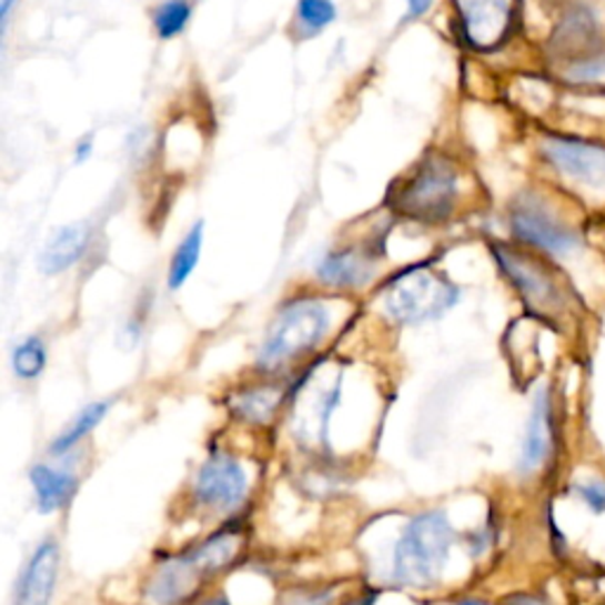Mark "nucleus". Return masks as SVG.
I'll return each instance as SVG.
<instances>
[{
  "mask_svg": "<svg viewBox=\"0 0 605 605\" xmlns=\"http://www.w3.org/2000/svg\"><path fill=\"white\" fill-rule=\"evenodd\" d=\"M204 582L188 554L163 561L150 582V598L157 605H178L190 598L196 586Z\"/></svg>",
  "mask_w": 605,
  "mask_h": 605,
  "instance_id": "nucleus-12",
  "label": "nucleus"
},
{
  "mask_svg": "<svg viewBox=\"0 0 605 605\" xmlns=\"http://www.w3.org/2000/svg\"><path fill=\"white\" fill-rule=\"evenodd\" d=\"M542 157L563 178L605 190V142L575 135H546L542 140Z\"/></svg>",
  "mask_w": 605,
  "mask_h": 605,
  "instance_id": "nucleus-7",
  "label": "nucleus"
},
{
  "mask_svg": "<svg viewBox=\"0 0 605 605\" xmlns=\"http://www.w3.org/2000/svg\"><path fill=\"white\" fill-rule=\"evenodd\" d=\"M376 596H379L376 592H366V594H362V596H353L345 605H374V603H376Z\"/></svg>",
  "mask_w": 605,
  "mask_h": 605,
  "instance_id": "nucleus-30",
  "label": "nucleus"
},
{
  "mask_svg": "<svg viewBox=\"0 0 605 605\" xmlns=\"http://www.w3.org/2000/svg\"><path fill=\"white\" fill-rule=\"evenodd\" d=\"M573 492L579 497V502L589 508L592 513H605V483L594 481V483H584L575 485Z\"/></svg>",
  "mask_w": 605,
  "mask_h": 605,
  "instance_id": "nucleus-24",
  "label": "nucleus"
},
{
  "mask_svg": "<svg viewBox=\"0 0 605 605\" xmlns=\"http://www.w3.org/2000/svg\"><path fill=\"white\" fill-rule=\"evenodd\" d=\"M246 494V473L228 452H213L194 481V500L211 511L240 506Z\"/></svg>",
  "mask_w": 605,
  "mask_h": 605,
  "instance_id": "nucleus-8",
  "label": "nucleus"
},
{
  "mask_svg": "<svg viewBox=\"0 0 605 605\" xmlns=\"http://www.w3.org/2000/svg\"><path fill=\"white\" fill-rule=\"evenodd\" d=\"M199 605H230V601L225 596H213V598H206V601H201Z\"/></svg>",
  "mask_w": 605,
  "mask_h": 605,
  "instance_id": "nucleus-31",
  "label": "nucleus"
},
{
  "mask_svg": "<svg viewBox=\"0 0 605 605\" xmlns=\"http://www.w3.org/2000/svg\"><path fill=\"white\" fill-rule=\"evenodd\" d=\"M561 77L567 85L586 90L592 95H605V48H594L563 62Z\"/></svg>",
  "mask_w": 605,
  "mask_h": 605,
  "instance_id": "nucleus-18",
  "label": "nucleus"
},
{
  "mask_svg": "<svg viewBox=\"0 0 605 605\" xmlns=\"http://www.w3.org/2000/svg\"><path fill=\"white\" fill-rule=\"evenodd\" d=\"M29 478L36 492V506H39L43 513L67 506L79 490V478H73V475L67 471L50 468L46 464L33 466Z\"/></svg>",
  "mask_w": 605,
  "mask_h": 605,
  "instance_id": "nucleus-16",
  "label": "nucleus"
},
{
  "mask_svg": "<svg viewBox=\"0 0 605 605\" xmlns=\"http://www.w3.org/2000/svg\"><path fill=\"white\" fill-rule=\"evenodd\" d=\"M90 244V228L85 223L64 225L46 242L39 265L46 274H60L83 259Z\"/></svg>",
  "mask_w": 605,
  "mask_h": 605,
  "instance_id": "nucleus-13",
  "label": "nucleus"
},
{
  "mask_svg": "<svg viewBox=\"0 0 605 605\" xmlns=\"http://www.w3.org/2000/svg\"><path fill=\"white\" fill-rule=\"evenodd\" d=\"M109 412V405L107 402H93V405H88L79 412L77 419H71L69 421V426L52 440V445H50V452L52 454H64L69 452L71 447H77L81 440L88 435V433H93L100 424H102V419L107 416Z\"/></svg>",
  "mask_w": 605,
  "mask_h": 605,
  "instance_id": "nucleus-20",
  "label": "nucleus"
},
{
  "mask_svg": "<svg viewBox=\"0 0 605 605\" xmlns=\"http://www.w3.org/2000/svg\"><path fill=\"white\" fill-rule=\"evenodd\" d=\"M460 605H485V603H481V601H464V603H460Z\"/></svg>",
  "mask_w": 605,
  "mask_h": 605,
  "instance_id": "nucleus-32",
  "label": "nucleus"
},
{
  "mask_svg": "<svg viewBox=\"0 0 605 605\" xmlns=\"http://www.w3.org/2000/svg\"><path fill=\"white\" fill-rule=\"evenodd\" d=\"M456 173L445 161H428L397 190L395 209L414 220L437 223L452 213Z\"/></svg>",
  "mask_w": 605,
  "mask_h": 605,
  "instance_id": "nucleus-5",
  "label": "nucleus"
},
{
  "mask_svg": "<svg viewBox=\"0 0 605 605\" xmlns=\"http://www.w3.org/2000/svg\"><path fill=\"white\" fill-rule=\"evenodd\" d=\"M192 20V3L190 0H163L154 8L152 22L161 41H171L175 36L188 29Z\"/></svg>",
  "mask_w": 605,
  "mask_h": 605,
  "instance_id": "nucleus-21",
  "label": "nucleus"
},
{
  "mask_svg": "<svg viewBox=\"0 0 605 605\" xmlns=\"http://www.w3.org/2000/svg\"><path fill=\"white\" fill-rule=\"evenodd\" d=\"M284 397L286 391H282L280 386H255L236 393L230 400V410L234 412L236 419H242L244 424L265 426L282 407Z\"/></svg>",
  "mask_w": 605,
  "mask_h": 605,
  "instance_id": "nucleus-17",
  "label": "nucleus"
},
{
  "mask_svg": "<svg viewBox=\"0 0 605 605\" xmlns=\"http://www.w3.org/2000/svg\"><path fill=\"white\" fill-rule=\"evenodd\" d=\"M296 17L307 36H315L324 31L336 20V6L332 0H299Z\"/></svg>",
  "mask_w": 605,
  "mask_h": 605,
  "instance_id": "nucleus-23",
  "label": "nucleus"
},
{
  "mask_svg": "<svg viewBox=\"0 0 605 605\" xmlns=\"http://www.w3.org/2000/svg\"><path fill=\"white\" fill-rule=\"evenodd\" d=\"M244 535L240 530H220L213 537L204 540L201 544H196L194 548L188 552V558L192 561V565L199 571V575L209 579L213 575H218L220 571H225V567L240 556Z\"/></svg>",
  "mask_w": 605,
  "mask_h": 605,
  "instance_id": "nucleus-15",
  "label": "nucleus"
},
{
  "mask_svg": "<svg viewBox=\"0 0 605 605\" xmlns=\"http://www.w3.org/2000/svg\"><path fill=\"white\" fill-rule=\"evenodd\" d=\"M14 6H17V0H0V24H3V31L8 29L10 14H12Z\"/></svg>",
  "mask_w": 605,
  "mask_h": 605,
  "instance_id": "nucleus-28",
  "label": "nucleus"
},
{
  "mask_svg": "<svg viewBox=\"0 0 605 605\" xmlns=\"http://www.w3.org/2000/svg\"><path fill=\"white\" fill-rule=\"evenodd\" d=\"M511 232L527 246L552 255H567L579 249V234L535 196L518 199L508 213Z\"/></svg>",
  "mask_w": 605,
  "mask_h": 605,
  "instance_id": "nucleus-6",
  "label": "nucleus"
},
{
  "mask_svg": "<svg viewBox=\"0 0 605 605\" xmlns=\"http://www.w3.org/2000/svg\"><path fill=\"white\" fill-rule=\"evenodd\" d=\"M60 573V546L52 540L43 542L29 558L17 582L14 605H50Z\"/></svg>",
  "mask_w": 605,
  "mask_h": 605,
  "instance_id": "nucleus-9",
  "label": "nucleus"
},
{
  "mask_svg": "<svg viewBox=\"0 0 605 605\" xmlns=\"http://www.w3.org/2000/svg\"><path fill=\"white\" fill-rule=\"evenodd\" d=\"M468 41L478 48L497 46L511 22V0H454Z\"/></svg>",
  "mask_w": 605,
  "mask_h": 605,
  "instance_id": "nucleus-10",
  "label": "nucleus"
},
{
  "mask_svg": "<svg viewBox=\"0 0 605 605\" xmlns=\"http://www.w3.org/2000/svg\"><path fill=\"white\" fill-rule=\"evenodd\" d=\"M334 598L332 589H296L282 596L280 605H329Z\"/></svg>",
  "mask_w": 605,
  "mask_h": 605,
  "instance_id": "nucleus-25",
  "label": "nucleus"
},
{
  "mask_svg": "<svg viewBox=\"0 0 605 605\" xmlns=\"http://www.w3.org/2000/svg\"><path fill=\"white\" fill-rule=\"evenodd\" d=\"M454 544V530L443 511H426L414 516L395 544L391 577L400 586L426 589L433 586L447 563Z\"/></svg>",
  "mask_w": 605,
  "mask_h": 605,
  "instance_id": "nucleus-1",
  "label": "nucleus"
},
{
  "mask_svg": "<svg viewBox=\"0 0 605 605\" xmlns=\"http://www.w3.org/2000/svg\"><path fill=\"white\" fill-rule=\"evenodd\" d=\"M48 353H46V343L39 336H29L20 345L14 347L12 353V370L20 379H39L46 370Z\"/></svg>",
  "mask_w": 605,
  "mask_h": 605,
  "instance_id": "nucleus-22",
  "label": "nucleus"
},
{
  "mask_svg": "<svg viewBox=\"0 0 605 605\" xmlns=\"http://www.w3.org/2000/svg\"><path fill=\"white\" fill-rule=\"evenodd\" d=\"M374 261L360 249H341L326 253L317 265V278L329 286H360L372 278Z\"/></svg>",
  "mask_w": 605,
  "mask_h": 605,
  "instance_id": "nucleus-14",
  "label": "nucleus"
},
{
  "mask_svg": "<svg viewBox=\"0 0 605 605\" xmlns=\"http://www.w3.org/2000/svg\"><path fill=\"white\" fill-rule=\"evenodd\" d=\"M552 443H554L552 400H548V391H540L535 397L533 412H530V419H527L518 468L523 473L537 471L546 462V456L552 454Z\"/></svg>",
  "mask_w": 605,
  "mask_h": 605,
  "instance_id": "nucleus-11",
  "label": "nucleus"
},
{
  "mask_svg": "<svg viewBox=\"0 0 605 605\" xmlns=\"http://www.w3.org/2000/svg\"><path fill=\"white\" fill-rule=\"evenodd\" d=\"M492 253L506 274V280L521 293L530 313L542 315L546 322L565 313L567 296L556 272L540 261L537 255L506 244H494Z\"/></svg>",
  "mask_w": 605,
  "mask_h": 605,
  "instance_id": "nucleus-4",
  "label": "nucleus"
},
{
  "mask_svg": "<svg viewBox=\"0 0 605 605\" xmlns=\"http://www.w3.org/2000/svg\"><path fill=\"white\" fill-rule=\"evenodd\" d=\"M93 150H95V140H93V135L81 138V140L77 142V150H73V161H77V163L88 161L90 154H93Z\"/></svg>",
  "mask_w": 605,
  "mask_h": 605,
  "instance_id": "nucleus-26",
  "label": "nucleus"
},
{
  "mask_svg": "<svg viewBox=\"0 0 605 605\" xmlns=\"http://www.w3.org/2000/svg\"><path fill=\"white\" fill-rule=\"evenodd\" d=\"M506 605H548V603L540 596H511Z\"/></svg>",
  "mask_w": 605,
  "mask_h": 605,
  "instance_id": "nucleus-29",
  "label": "nucleus"
},
{
  "mask_svg": "<svg viewBox=\"0 0 605 605\" xmlns=\"http://www.w3.org/2000/svg\"><path fill=\"white\" fill-rule=\"evenodd\" d=\"M201 246H204V223H196L185 234V240L178 244L173 259H171V268H169V286L171 289H180L192 278V272L196 270V263H199Z\"/></svg>",
  "mask_w": 605,
  "mask_h": 605,
  "instance_id": "nucleus-19",
  "label": "nucleus"
},
{
  "mask_svg": "<svg viewBox=\"0 0 605 605\" xmlns=\"http://www.w3.org/2000/svg\"><path fill=\"white\" fill-rule=\"evenodd\" d=\"M460 303L456 289L445 274L426 265H416L391 280L383 293L386 313L400 324H421L445 315L450 307Z\"/></svg>",
  "mask_w": 605,
  "mask_h": 605,
  "instance_id": "nucleus-3",
  "label": "nucleus"
},
{
  "mask_svg": "<svg viewBox=\"0 0 605 605\" xmlns=\"http://www.w3.org/2000/svg\"><path fill=\"white\" fill-rule=\"evenodd\" d=\"M433 8V0H407V10L412 20H421Z\"/></svg>",
  "mask_w": 605,
  "mask_h": 605,
  "instance_id": "nucleus-27",
  "label": "nucleus"
},
{
  "mask_svg": "<svg viewBox=\"0 0 605 605\" xmlns=\"http://www.w3.org/2000/svg\"><path fill=\"white\" fill-rule=\"evenodd\" d=\"M329 326H332V315L322 301L301 299L289 303L270 326L259 355V366L263 372H272L303 357L326 336Z\"/></svg>",
  "mask_w": 605,
  "mask_h": 605,
  "instance_id": "nucleus-2",
  "label": "nucleus"
}]
</instances>
